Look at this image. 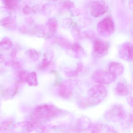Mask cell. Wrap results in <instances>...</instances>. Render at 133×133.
Instances as JSON below:
<instances>
[{"mask_svg":"<svg viewBox=\"0 0 133 133\" xmlns=\"http://www.w3.org/2000/svg\"><path fill=\"white\" fill-rule=\"evenodd\" d=\"M114 39L120 42H123L127 38L128 35L124 34H119L114 36Z\"/></svg>","mask_w":133,"mask_h":133,"instance_id":"21","label":"cell"},{"mask_svg":"<svg viewBox=\"0 0 133 133\" xmlns=\"http://www.w3.org/2000/svg\"><path fill=\"white\" fill-rule=\"evenodd\" d=\"M115 91L117 95L120 96H125L129 93V88L125 83L120 82L116 86Z\"/></svg>","mask_w":133,"mask_h":133,"instance_id":"11","label":"cell"},{"mask_svg":"<svg viewBox=\"0 0 133 133\" xmlns=\"http://www.w3.org/2000/svg\"><path fill=\"white\" fill-rule=\"evenodd\" d=\"M89 129H91L90 130L92 133H105L116 132V130L113 127L103 124H96L92 126L91 125Z\"/></svg>","mask_w":133,"mask_h":133,"instance_id":"7","label":"cell"},{"mask_svg":"<svg viewBox=\"0 0 133 133\" xmlns=\"http://www.w3.org/2000/svg\"><path fill=\"white\" fill-rule=\"evenodd\" d=\"M116 77L108 70H99L92 74L91 79L93 82L99 84H109L114 82Z\"/></svg>","mask_w":133,"mask_h":133,"instance_id":"4","label":"cell"},{"mask_svg":"<svg viewBox=\"0 0 133 133\" xmlns=\"http://www.w3.org/2000/svg\"><path fill=\"white\" fill-rule=\"evenodd\" d=\"M83 68L84 66L82 63L81 62H78L77 63V67L74 70L68 71L66 72V74L68 77H75L78 75L79 73L82 71L83 70Z\"/></svg>","mask_w":133,"mask_h":133,"instance_id":"15","label":"cell"},{"mask_svg":"<svg viewBox=\"0 0 133 133\" xmlns=\"http://www.w3.org/2000/svg\"><path fill=\"white\" fill-rule=\"evenodd\" d=\"M42 28L40 25H36L34 26L32 29V34L38 37H42Z\"/></svg>","mask_w":133,"mask_h":133,"instance_id":"20","label":"cell"},{"mask_svg":"<svg viewBox=\"0 0 133 133\" xmlns=\"http://www.w3.org/2000/svg\"><path fill=\"white\" fill-rule=\"evenodd\" d=\"M11 65H12L14 67L16 68H20L21 67V65L17 61H14L11 63Z\"/></svg>","mask_w":133,"mask_h":133,"instance_id":"25","label":"cell"},{"mask_svg":"<svg viewBox=\"0 0 133 133\" xmlns=\"http://www.w3.org/2000/svg\"><path fill=\"white\" fill-rule=\"evenodd\" d=\"M35 119L39 122L43 119H48L57 116L62 114L61 110L50 104L39 105L35 109Z\"/></svg>","mask_w":133,"mask_h":133,"instance_id":"2","label":"cell"},{"mask_svg":"<svg viewBox=\"0 0 133 133\" xmlns=\"http://www.w3.org/2000/svg\"><path fill=\"white\" fill-rule=\"evenodd\" d=\"M92 122L91 119L86 116L80 117L76 122L75 127L77 130L84 131L89 130L91 126Z\"/></svg>","mask_w":133,"mask_h":133,"instance_id":"5","label":"cell"},{"mask_svg":"<svg viewBox=\"0 0 133 133\" xmlns=\"http://www.w3.org/2000/svg\"><path fill=\"white\" fill-rule=\"evenodd\" d=\"M7 8L9 9H14L19 3V0H1Z\"/></svg>","mask_w":133,"mask_h":133,"instance_id":"16","label":"cell"},{"mask_svg":"<svg viewBox=\"0 0 133 133\" xmlns=\"http://www.w3.org/2000/svg\"><path fill=\"white\" fill-rule=\"evenodd\" d=\"M107 95V90L103 85L93 86L88 91L87 97L81 102L82 107H92L98 105Z\"/></svg>","mask_w":133,"mask_h":133,"instance_id":"1","label":"cell"},{"mask_svg":"<svg viewBox=\"0 0 133 133\" xmlns=\"http://www.w3.org/2000/svg\"><path fill=\"white\" fill-rule=\"evenodd\" d=\"M17 50L15 49H13L11 51V56L12 58H14L15 57L17 54Z\"/></svg>","mask_w":133,"mask_h":133,"instance_id":"27","label":"cell"},{"mask_svg":"<svg viewBox=\"0 0 133 133\" xmlns=\"http://www.w3.org/2000/svg\"><path fill=\"white\" fill-rule=\"evenodd\" d=\"M121 59L126 61H132L133 54L132 49L130 47L123 48L121 50L119 53Z\"/></svg>","mask_w":133,"mask_h":133,"instance_id":"10","label":"cell"},{"mask_svg":"<svg viewBox=\"0 0 133 133\" xmlns=\"http://www.w3.org/2000/svg\"><path fill=\"white\" fill-rule=\"evenodd\" d=\"M16 19L13 15L8 16L0 21V26L6 28H13L15 26Z\"/></svg>","mask_w":133,"mask_h":133,"instance_id":"9","label":"cell"},{"mask_svg":"<svg viewBox=\"0 0 133 133\" xmlns=\"http://www.w3.org/2000/svg\"><path fill=\"white\" fill-rule=\"evenodd\" d=\"M54 57V54L51 52H48L45 54L44 58L40 64V68L44 69L49 66L52 62Z\"/></svg>","mask_w":133,"mask_h":133,"instance_id":"12","label":"cell"},{"mask_svg":"<svg viewBox=\"0 0 133 133\" xmlns=\"http://www.w3.org/2000/svg\"><path fill=\"white\" fill-rule=\"evenodd\" d=\"M25 81L30 86H37L38 84L37 75L35 72L28 74Z\"/></svg>","mask_w":133,"mask_h":133,"instance_id":"14","label":"cell"},{"mask_svg":"<svg viewBox=\"0 0 133 133\" xmlns=\"http://www.w3.org/2000/svg\"><path fill=\"white\" fill-rule=\"evenodd\" d=\"M73 93V89L69 83H63L61 84L58 89V94L61 98L64 99L70 98Z\"/></svg>","mask_w":133,"mask_h":133,"instance_id":"6","label":"cell"},{"mask_svg":"<svg viewBox=\"0 0 133 133\" xmlns=\"http://www.w3.org/2000/svg\"><path fill=\"white\" fill-rule=\"evenodd\" d=\"M28 74V73H27V72L24 71L20 72L19 73V77L21 81H25Z\"/></svg>","mask_w":133,"mask_h":133,"instance_id":"23","label":"cell"},{"mask_svg":"<svg viewBox=\"0 0 133 133\" xmlns=\"http://www.w3.org/2000/svg\"><path fill=\"white\" fill-rule=\"evenodd\" d=\"M13 43L8 37H5L0 42V51L10 49L13 46Z\"/></svg>","mask_w":133,"mask_h":133,"instance_id":"13","label":"cell"},{"mask_svg":"<svg viewBox=\"0 0 133 133\" xmlns=\"http://www.w3.org/2000/svg\"><path fill=\"white\" fill-rule=\"evenodd\" d=\"M128 103L131 106V107L133 106V100H132V96L129 97L127 99Z\"/></svg>","mask_w":133,"mask_h":133,"instance_id":"26","label":"cell"},{"mask_svg":"<svg viewBox=\"0 0 133 133\" xmlns=\"http://www.w3.org/2000/svg\"><path fill=\"white\" fill-rule=\"evenodd\" d=\"M12 122L11 120H6L3 122L2 126L0 127V130H7L10 125L12 124Z\"/></svg>","mask_w":133,"mask_h":133,"instance_id":"22","label":"cell"},{"mask_svg":"<svg viewBox=\"0 0 133 133\" xmlns=\"http://www.w3.org/2000/svg\"><path fill=\"white\" fill-rule=\"evenodd\" d=\"M122 126L124 127H130L133 123V115L132 114H127L126 117L121 121Z\"/></svg>","mask_w":133,"mask_h":133,"instance_id":"17","label":"cell"},{"mask_svg":"<svg viewBox=\"0 0 133 133\" xmlns=\"http://www.w3.org/2000/svg\"><path fill=\"white\" fill-rule=\"evenodd\" d=\"M60 32H61V34H63L65 36H67L69 38H72V36L71 35L70 32L66 29H61L60 30Z\"/></svg>","mask_w":133,"mask_h":133,"instance_id":"24","label":"cell"},{"mask_svg":"<svg viewBox=\"0 0 133 133\" xmlns=\"http://www.w3.org/2000/svg\"><path fill=\"white\" fill-rule=\"evenodd\" d=\"M4 61V57L2 54H0V63H3Z\"/></svg>","mask_w":133,"mask_h":133,"instance_id":"28","label":"cell"},{"mask_svg":"<svg viewBox=\"0 0 133 133\" xmlns=\"http://www.w3.org/2000/svg\"><path fill=\"white\" fill-rule=\"evenodd\" d=\"M127 115L126 110L122 105L115 104L104 113L103 117L108 121L114 123H121Z\"/></svg>","mask_w":133,"mask_h":133,"instance_id":"3","label":"cell"},{"mask_svg":"<svg viewBox=\"0 0 133 133\" xmlns=\"http://www.w3.org/2000/svg\"><path fill=\"white\" fill-rule=\"evenodd\" d=\"M28 54L30 59L34 61H37L40 57L39 53L36 50L31 49L28 51Z\"/></svg>","mask_w":133,"mask_h":133,"instance_id":"19","label":"cell"},{"mask_svg":"<svg viewBox=\"0 0 133 133\" xmlns=\"http://www.w3.org/2000/svg\"><path fill=\"white\" fill-rule=\"evenodd\" d=\"M38 9V5H34L33 6H26L23 9V11L24 14L25 15L31 14H35L36 13Z\"/></svg>","mask_w":133,"mask_h":133,"instance_id":"18","label":"cell"},{"mask_svg":"<svg viewBox=\"0 0 133 133\" xmlns=\"http://www.w3.org/2000/svg\"><path fill=\"white\" fill-rule=\"evenodd\" d=\"M107 70L117 77L123 73L124 67L121 64L118 62H111L108 64Z\"/></svg>","mask_w":133,"mask_h":133,"instance_id":"8","label":"cell"}]
</instances>
